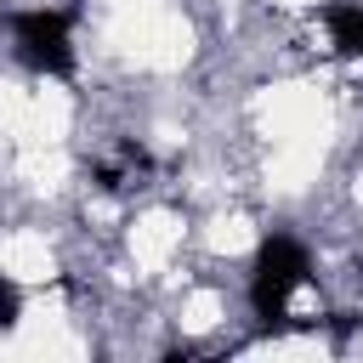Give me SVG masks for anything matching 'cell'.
I'll return each instance as SVG.
<instances>
[{
  "instance_id": "1",
  "label": "cell",
  "mask_w": 363,
  "mask_h": 363,
  "mask_svg": "<svg viewBox=\"0 0 363 363\" xmlns=\"http://www.w3.org/2000/svg\"><path fill=\"white\" fill-rule=\"evenodd\" d=\"M306 278H312V255H306L301 238H289V233L261 238L255 267H250V306H255V318H261V323H278L284 306H289V295H295Z\"/></svg>"
},
{
  "instance_id": "2",
  "label": "cell",
  "mask_w": 363,
  "mask_h": 363,
  "mask_svg": "<svg viewBox=\"0 0 363 363\" xmlns=\"http://www.w3.org/2000/svg\"><path fill=\"white\" fill-rule=\"evenodd\" d=\"M11 45L23 57V68L34 74H74V11H57V6H34V11H17L11 17Z\"/></svg>"
},
{
  "instance_id": "3",
  "label": "cell",
  "mask_w": 363,
  "mask_h": 363,
  "mask_svg": "<svg viewBox=\"0 0 363 363\" xmlns=\"http://www.w3.org/2000/svg\"><path fill=\"white\" fill-rule=\"evenodd\" d=\"M323 23H329V40H335L346 57H363V6H357V0L323 6Z\"/></svg>"
},
{
  "instance_id": "4",
  "label": "cell",
  "mask_w": 363,
  "mask_h": 363,
  "mask_svg": "<svg viewBox=\"0 0 363 363\" xmlns=\"http://www.w3.org/2000/svg\"><path fill=\"white\" fill-rule=\"evenodd\" d=\"M17 318H23V289H17L11 278H0V335L17 329Z\"/></svg>"
}]
</instances>
